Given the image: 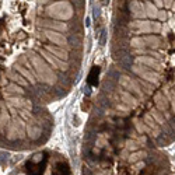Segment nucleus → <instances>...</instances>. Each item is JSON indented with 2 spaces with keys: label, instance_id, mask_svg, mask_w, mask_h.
I'll list each match as a JSON object with an SVG mask.
<instances>
[{
  "label": "nucleus",
  "instance_id": "6e6552de",
  "mask_svg": "<svg viewBox=\"0 0 175 175\" xmlns=\"http://www.w3.org/2000/svg\"><path fill=\"white\" fill-rule=\"evenodd\" d=\"M164 4L167 7H170V6H172V0H164Z\"/></svg>",
  "mask_w": 175,
  "mask_h": 175
},
{
  "label": "nucleus",
  "instance_id": "39448f33",
  "mask_svg": "<svg viewBox=\"0 0 175 175\" xmlns=\"http://www.w3.org/2000/svg\"><path fill=\"white\" fill-rule=\"evenodd\" d=\"M105 41H106V31L102 30L100 35V45H105Z\"/></svg>",
  "mask_w": 175,
  "mask_h": 175
},
{
  "label": "nucleus",
  "instance_id": "f8f14e48",
  "mask_svg": "<svg viewBox=\"0 0 175 175\" xmlns=\"http://www.w3.org/2000/svg\"><path fill=\"white\" fill-rule=\"evenodd\" d=\"M86 25H90V18H86Z\"/></svg>",
  "mask_w": 175,
  "mask_h": 175
},
{
  "label": "nucleus",
  "instance_id": "f03ea898",
  "mask_svg": "<svg viewBox=\"0 0 175 175\" xmlns=\"http://www.w3.org/2000/svg\"><path fill=\"white\" fill-rule=\"evenodd\" d=\"M51 175H72V171H70V167L67 162L60 161L53 167Z\"/></svg>",
  "mask_w": 175,
  "mask_h": 175
},
{
  "label": "nucleus",
  "instance_id": "0eeeda50",
  "mask_svg": "<svg viewBox=\"0 0 175 175\" xmlns=\"http://www.w3.org/2000/svg\"><path fill=\"white\" fill-rule=\"evenodd\" d=\"M83 3H84L83 0H73V4H74L76 7H81V6H83Z\"/></svg>",
  "mask_w": 175,
  "mask_h": 175
},
{
  "label": "nucleus",
  "instance_id": "f257e3e1",
  "mask_svg": "<svg viewBox=\"0 0 175 175\" xmlns=\"http://www.w3.org/2000/svg\"><path fill=\"white\" fill-rule=\"evenodd\" d=\"M48 165V154L42 151L34 154L25 162V174L27 175H44L45 168Z\"/></svg>",
  "mask_w": 175,
  "mask_h": 175
},
{
  "label": "nucleus",
  "instance_id": "9b49d317",
  "mask_svg": "<svg viewBox=\"0 0 175 175\" xmlns=\"http://www.w3.org/2000/svg\"><path fill=\"white\" fill-rule=\"evenodd\" d=\"M101 3H102V4H108V3H109V0H101Z\"/></svg>",
  "mask_w": 175,
  "mask_h": 175
},
{
  "label": "nucleus",
  "instance_id": "423d86ee",
  "mask_svg": "<svg viewBox=\"0 0 175 175\" xmlns=\"http://www.w3.org/2000/svg\"><path fill=\"white\" fill-rule=\"evenodd\" d=\"M93 16H94V18H100V7L98 6H94L93 7Z\"/></svg>",
  "mask_w": 175,
  "mask_h": 175
},
{
  "label": "nucleus",
  "instance_id": "9d476101",
  "mask_svg": "<svg viewBox=\"0 0 175 175\" xmlns=\"http://www.w3.org/2000/svg\"><path fill=\"white\" fill-rule=\"evenodd\" d=\"M160 18H161V20H165V18H167V14H165L164 11H161V13H160Z\"/></svg>",
  "mask_w": 175,
  "mask_h": 175
},
{
  "label": "nucleus",
  "instance_id": "ddd939ff",
  "mask_svg": "<svg viewBox=\"0 0 175 175\" xmlns=\"http://www.w3.org/2000/svg\"><path fill=\"white\" fill-rule=\"evenodd\" d=\"M172 10H174V11H175V3H174V4H172Z\"/></svg>",
  "mask_w": 175,
  "mask_h": 175
},
{
  "label": "nucleus",
  "instance_id": "1a4fd4ad",
  "mask_svg": "<svg viewBox=\"0 0 175 175\" xmlns=\"http://www.w3.org/2000/svg\"><path fill=\"white\" fill-rule=\"evenodd\" d=\"M91 93V90H90V86H87V87H84V94H87V95H88V94Z\"/></svg>",
  "mask_w": 175,
  "mask_h": 175
},
{
  "label": "nucleus",
  "instance_id": "7ed1b4c3",
  "mask_svg": "<svg viewBox=\"0 0 175 175\" xmlns=\"http://www.w3.org/2000/svg\"><path fill=\"white\" fill-rule=\"evenodd\" d=\"M98 74H100V67L93 66V69H91V72L88 74V79H87L88 86H97L98 84Z\"/></svg>",
  "mask_w": 175,
  "mask_h": 175
},
{
  "label": "nucleus",
  "instance_id": "20e7f679",
  "mask_svg": "<svg viewBox=\"0 0 175 175\" xmlns=\"http://www.w3.org/2000/svg\"><path fill=\"white\" fill-rule=\"evenodd\" d=\"M147 11H148V16H151V17H155V16H157V9L151 3H147Z\"/></svg>",
  "mask_w": 175,
  "mask_h": 175
}]
</instances>
